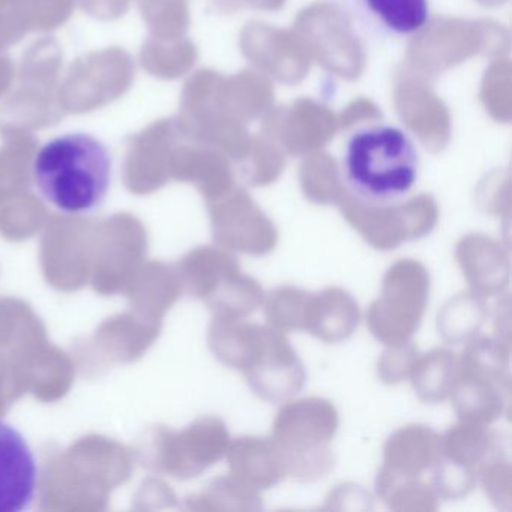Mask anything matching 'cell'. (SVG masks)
I'll return each instance as SVG.
<instances>
[{"instance_id": "4", "label": "cell", "mask_w": 512, "mask_h": 512, "mask_svg": "<svg viewBox=\"0 0 512 512\" xmlns=\"http://www.w3.org/2000/svg\"><path fill=\"white\" fill-rule=\"evenodd\" d=\"M365 10L389 34L410 37L430 22L428 0H361Z\"/></svg>"}, {"instance_id": "3", "label": "cell", "mask_w": 512, "mask_h": 512, "mask_svg": "<svg viewBox=\"0 0 512 512\" xmlns=\"http://www.w3.org/2000/svg\"><path fill=\"white\" fill-rule=\"evenodd\" d=\"M37 461L25 437L0 422V512H20L37 490Z\"/></svg>"}, {"instance_id": "2", "label": "cell", "mask_w": 512, "mask_h": 512, "mask_svg": "<svg viewBox=\"0 0 512 512\" xmlns=\"http://www.w3.org/2000/svg\"><path fill=\"white\" fill-rule=\"evenodd\" d=\"M34 179L44 199L58 211L88 214L106 199L112 158L106 146L76 133L55 137L35 155Z\"/></svg>"}, {"instance_id": "1", "label": "cell", "mask_w": 512, "mask_h": 512, "mask_svg": "<svg viewBox=\"0 0 512 512\" xmlns=\"http://www.w3.org/2000/svg\"><path fill=\"white\" fill-rule=\"evenodd\" d=\"M340 170L344 184L362 202L397 205L418 181V146L398 125H362L346 137Z\"/></svg>"}]
</instances>
